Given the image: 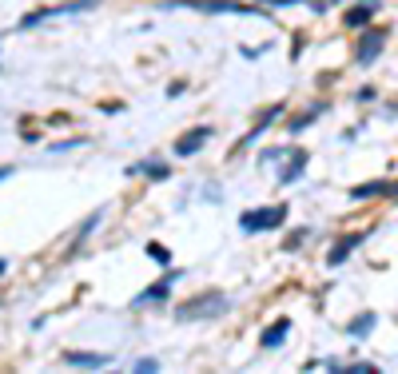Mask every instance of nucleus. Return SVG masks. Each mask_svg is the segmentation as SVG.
I'll return each mask as SVG.
<instances>
[{"mask_svg":"<svg viewBox=\"0 0 398 374\" xmlns=\"http://www.w3.org/2000/svg\"><path fill=\"white\" fill-rule=\"evenodd\" d=\"M163 8H195V13H231V16H271L255 8V4H239V0H163Z\"/></svg>","mask_w":398,"mask_h":374,"instance_id":"f257e3e1","label":"nucleus"},{"mask_svg":"<svg viewBox=\"0 0 398 374\" xmlns=\"http://www.w3.org/2000/svg\"><path fill=\"white\" fill-rule=\"evenodd\" d=\"M227 311V299L219 295V291H212V295H199V299L191 303H179L175 307V319L179 323H195V319H215V314Z\"/></svg>","mask_w":398,"mask_h":374,"instance_id":"f03ea898","label":"nucleus"},{"mask_svg":"<svg viewBox=\"0 0 398 374\" xmlns=\"http://www.w3.org/2000/svg\"><path fill=\"white\" fill-rule=\"evenodd\" d=\"M287 219V207L283 203H271V207H255V212H243L239 215V231L243 235H263V231H271Z\"/></svg>","mask_w":398,"mask_h":374,"instance_id":"7ed1b4c3","label":"nucleus"},{"mask_svg":"<svg viewBox=\"0 0 398 374\" xmlns=\"http://www.w3.org/2000/svg\"><path fill=\"white\" fill-rule=\"evenodd\" d=\"M100 0H68V4H52V8H40V13H28L20 16V28H36L44 25V20H52V16H76V13H92Z\"/></svg>","mask_w":398,"mask_h":374,"instance_id":"20e7f679","label":"nucleus"},{"mask_svg":"<svg viewBox=\"0 0 398 374\" xmlns=\"http://www.w3.org/2000/svg\"><path fill=\"white\" fill-rule=\"evenodd\" d=\"M179 267H167V275H163L160 283H151L148 291H139V299H136V307H148V303H163L167 295H172V287H175V279H179Z\"/></svg>","mask_w":398,"mask_h":374,"instance_id":"39448f33","label":"nucleus"},{"mask_svg":"<svg viewBox=\"0 0 398 374\" xmlns=\"http://www.w3.org/2000/svg\"><path fill=\"white\" fill-rule=\"evenodd\" d=\"M207 139H212V127L207 124H199V127H191V132H184V136L175 139V155H195L199 148H203V144H207Z\"/></svg>","mask_w":398,"mask_h":374,"instance_id":"423d86ee","label":"nucleus"},{"mask_svg":"<svg viewBox=\"0 0 398 374\" xmlns=\"http://www.w3.org/2000/svg\"><path fill=\"white\" fill-rule=\"evenodd\" d=\"M64 362H68L72 370H104L112 359H108V354H96V350H68Z\"/></svg>","mask_w":398,"mask_h":374,"instance_id":"0eeeda50","label":"nucleus"},{"mask_svg":"<svg viewBox=\"0 0 398 374\" xmlns=\"http://www.w3.org/2000/svg\"><path fill=\"white\" fill-rule=\"evenodd\" d=\"M383 40H386V28H374V32H366V36L359 40V52H355V56H359V64H371L374 56L383 52Z\"/></svg>","mask_w":398,"mask_h":374,"instance_id":"6e6552de","label":"nucleus"},{"mask_svg":"<svg viewBox=\"0 0 398 374\" xmlns=\"http://www.w3.org/2000/svg\"><path fill=\"white\" fill-rule=\"evenodd\" d=\"M362 239H366V231H359V235H347V239H338L335 247H331V255H327V267H343V263L350 259V251L359 247Z\"/></svg>","mask_w":398,"mask_h":374,"instance_id":"1a4fd4ad","label":"nucleus"},{"mask_svg":"<svg viewBox=\"0 0 398 374\" xmlns=\"http://www.w3.org/2000/svg\"><path fill=\"white\" fill-rule=\"evenodd\" d=\"M287 155H291V163L283 167L279 179H283V183H295L298 175H303V167H307V151H303V148H287Z\"/></svg>","mask_w":398,"mask_h":374,"instance_id":"9d476101","label":"nucleus"},{"mask_svg":"<svg viewBox=\"0 0 398 374\" xmlns=\"http://www.w3.org/2000/svg\"><path fill=\"white\" fill-rule=\"evenodd\" d=\"M287 331H291V319H279V323H271L267 331H263V338H259V342H263L267 350H271V347H279V342L287 338Z\"/></svg>","mask_w":398,"mask_h":374,"instance_id":"9b49d317","label":"nucleus"},{"mask_svg":"<svg viewBox=\"0 0 398 374\" xmlns=\"http://www.w3.org/2000/svg\"><path fill=\"white\" fill-rule=\"evenodd\" d=\"M371 20H374V8H371V4H355V8L343 16V25H347V28H366Z\"/></svg>","mask_w":398,"mask_h":374,"instance_id":"f8f14e48","label":"nucleus"},{"mask_svg":"<svg viewBox=\"0 0 398 374\" xmlns=\"http://www.w3.org/2000/svg\"><path fill=\"white\" fill-rule=\"evenodd\" d=\"M374 323H378V314H374V311H362L359 319H350V323H347V331L355 338H362V335H371V331H374Z\"/></svg>","mask_w":398,"mask_h":374,"instance_id":"ddd939ff","label":"nucleus"},{"mask_svg":"<svg viewBox=\"0 0 398 374\" xmlns=\"http://www.w3.org/2000/svg\"><path fill=\"white\" fill-rule=\"evenodd\" d=\"M371 195H386V179H371V183H359L350 191V200H371Z\"/></svg>","mask_w":398,"mask_h":374,"instance_id":"4468645a","label":"nucleus"},{"mask_svg":"<svg viewBox=\"0 0 398 374\" xmlns=\"http://www.w3.org/2000/svg\"><path fill=\"white\" fill-rule=\"evenodd\" d=\"M128 175H151V179H167V167L163 163H136V167H128Z\"/></svg>","mask_w":398,"mask_h":374,"instance_id":"2eb2a0df","label":"nucleus"},{"mask_svg":"<svg viewBox=\"0 0 398 374\" xmlns=\"http://www.w3.org/2000/svg\"><path fill=\"white\" fill-rule=\"evenodd\" d=\"M319 116H323V104H315L311 112H303V116H295V120H291V132H303V127L311 124V120H319Z\"/></svg>","mask_w":398,"mask_h":374,"instance_id":"dca6fc26","label":"nucleus"},{"mask_svg":"<svg viewBox=\"0 0 398 374\" xmlns=\"http://www.w3.org/2000/svg\"><path fill=\"white\" fill-rule=\"evenodd\" d=\"M148 255H151L156 263H163V267H172V251L160 247V243H148Z\"/></svg>","mask_w":398,"mask_h":374,"instance_id":"f3484780","label":"nucleus"},{"mask_svg":"<svg viewBox=\"0 0 398 374\" xmlns=\"http://www.w3.org/2000/svg\"><path fill=\"white\" fill-rule=\"evenodd\" d=\"M132 370H136V374H148V370L156 374V370H160V362H156V359H139L136 366H132Z\"/></svg>","mask_w":398,"mask_h":374,"instance_id":"a211bd4d","label":"nucleus"},{"mask_svg":"<svg viewBox=\"0 0 398 374\" xmlns=\"http://www.w3.org/2000/svg\"><path fill=\"white\" fill-rule=\"evenodd\" d=\"M263 4H271V8H291V4H303V0H263Z\"/></svg>","mask_w":398,"mask_h":374,"instance_id":"6ab92c4d","label":"nucleus"},{"mask_svg":"<svg viewBox=\"0 0 398 374\" xmlns=\"http://www.w3.org/2000/svg\"><path fill=\"white\" fill-rule=\"evenodd\" d=\"M386 200H398V183H386Z\"/></svg>","mask_w":398,"mask_h":374,"instance_id":"aec40b11","label":"nucleus"},{"mask_svg":"<svg viewBox=\"0 0 398 374\" xmlns=\"http://www.w3.org/2000/svg\"><path fill=\"white\" fill-rule=\"evenodd\" d=\"M8 175H13V167H0V179H8Z\"/></svg>","mask_w":398,"mask_h":374,"instance_id":"412c9836","label":"nucleus"},{"mask_svg":"<svg viewBox=\"0 0 398 374\" xmlns=\"http://www.w3.org/2000/svg\"><path fill=\"white\" fill-rule=\"evenodd\" d=\"M4 267H8V263H4V259H0V275H4Z\"/></svg>","mask_w":398,"mask_h":374,"instance_id":"4be33fe9","label":"nucleus"}]
</instances>
